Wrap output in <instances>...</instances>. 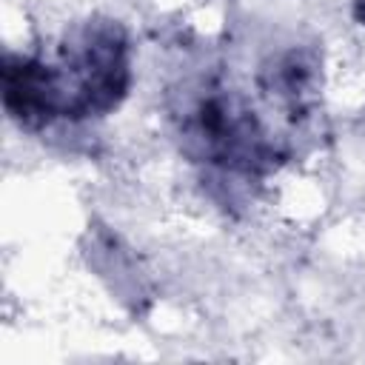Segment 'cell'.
Returning a JSON list of instances; mask_svg holds the SVG:
<instances>
[{
	"instance_id": "cell-1",
	"label": "cell",
	"mask_w": 365,
	"mask_h": 365,
	"mask_svg": "<svg viewBox=\"0 0 365 365\" xmlns=\"http://www.w3.org/2000/svg\"><path fill=\"white\" fill-rule=\"evenodd\" d=\"M185 154L240 177H259L285 160V148L265 131L257 111L234 91L208 86L182 108Z\"/></svg>"
},
{
	"instance_id": "cell-2",
	"label": "cell",
	"mask_w": 365,
	"mask_h": 365,
	"mask_svg": "<svg viewBox=\"0 0 365 365\" xmlns=\"http://www.w3.org/2000/svg\"><path fill=\"white\" fill-rule=\"evenodd\" d=\"M63 80V117L88 120L111 114L131 88V46L123 23L91 17L74 26L57 51Z\"/></svg>"
},
{
	"instance_id": "cell-3",
	"label": "cell",
	"mask_w": 365,
	"mask_h": 365,
	"mask_svg": "<svg viewBox=\"0 0 365 365\" xmlns=\"http://www.w3.org/2000/svg\"><path fill=\"white\" fill-rule=\"evenodd\" d=\"M0 91L9 120L26 131H43L63 117V80L57 66L31 54H3Z\"/></svg>"
},
{
	"instance_id": "cell-4",
	"label": "cell",
	"mask_w": 365,
	"mask_h": 365,
	"mask_svg": "<svg viewBox=\"0 0 365 365\" xmlns=\"http://www.w3.org/2000/svg\"><path fill=\"white\" fill-rule=\"evenodd\" d=\"M257 86L262 97H268L274 106L285 108L291 117L305 114L314 103V86H317V57L305 48H288L268 63H262L257 74Z\"/></svg>"
},
{
	"instance_id": "cell-5",
	"label": "cell",
	"mask_w": 365,
	"mask_h": 365,
	"mask_svg": "<svg viewBox=\"0 0 365 365\" xmlns=\"http://www.w3.org/2000/svg\"><path fill=\"white\" fill-rule=\"evenodd\" d=\"M351 14H354V20H356L359 26H365V0H354Z\"/></svg>"
}]
</instances>
